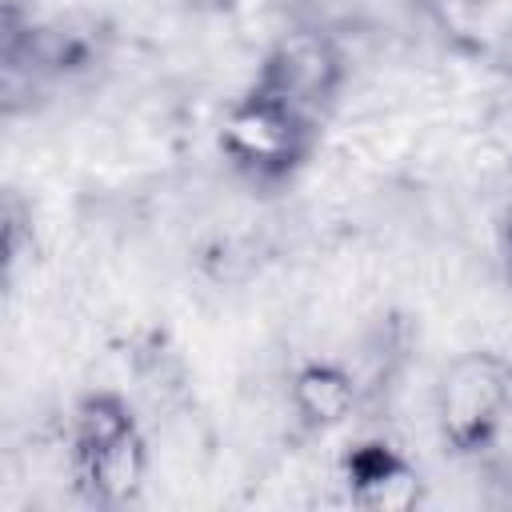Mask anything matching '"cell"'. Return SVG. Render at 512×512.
I'll use <instances>...</instances> for the list:
<instances>
[{"mask_svg":"<svg viewBox=\"0 0 512 512\" xmlns=\"http://www.w3.org/2000/svg\"><path fill=\"white\" fill-rule=\"evenodd\" d=\"M324 128L328 120L248 80L244 92L224 108L220 156L252 192H284L320 152Z\"/></svg>","mask_w":512,"mask_h":512,"instance_id":"obj_1","label":"cell"},{"mask_svg":"<svg viewBox=\"0 0 512 512\" xmlns=\"http://www.w3.org/2000/svg\"><path fill=\"white\" fill-rule=\"evenodd\" d=\"M496 260H500V272H504V284L512 288V196L500 212V224H496Z\"/></svg>","mask_w":512,"mask_h":512,"instance_id":"obj_7","label":"cell"},{"mask_svg":"<svg viewBox=\"0 0 512 512\" xmlns=\"http://www.w3.org/2000/svg\"><path fill=\"white\" fill-rule=\"evenodd\" d=\"M288 408L304 432H332L356 408V380L336 360H308L288 380Z\"/></svg>","mask_w":512,"mask_h":512,"instance_id":"obj_6","label":"cell"},{"mask_svg":"<svg viewBox=\"0 0 512 512\" xmlns=\"http://www.w3.org/2000/svg\"><path fill=\"white\" fill-rule=\"evenodd\" d=\"M512 420V360L496 348L456 352L432 384L436 440L456 460H480Z\"/></svg>","mask_w":512,"mask_h":512,"instance_id":"obj_3","label":"cell"},{"mask_svg":"<svg viewBox=\"0 0 512 512\" xmlns=\"http://www.w3.org/2000/svg\"><path fill=\"white\" fill-rule=\"evenodd\" d=\"M336 476L344 496L368 512H408L424 500L420 468L388 440H356L340 456Z\"/></svg>","mask_w":512,"mask_h":512,"instance_id":"obj_5","label":"cell"},{"mask_svg":"<svg viewBox=\"0 0 512 512\" xmlns=\"http://www.w3.org/2000/svg\"><path fill=\"white\" fill-rule=\"evenodd\" d=\"M252 80L288 96L292 104L308 108L312 116L332 120L344 80H348V60L328 32L296 28V32H284L280 40H272V48L260 56Z\"/></svg>","mask_w":512,"mask_h":512,"instance_id":"obj_4","label":"cell"},{"mask_svg":"<svg viewBox=\"0 0 512 512\" xmlns=\"http://www.w3.org/2000/svg\"><path fill=\"white\" fill-rule=\"evenodd\" d=\"M68 480L88 508H128L148 480V436L136 408L112 392H84L68 412Z\"/></svg>","mask_w":512,"mask_h":512,"instance_id":"obj_2","label":"cell"}]
</instances>
